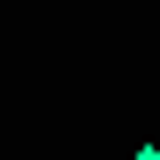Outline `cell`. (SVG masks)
<instances>
[{
	"label": "cell",
	"mask_w": 160,
	"mask_h": 160,
	"mask_svg": "<svg viewBox=\"0 0 160 160\" xmlns=\"http://www.w3.org/2000/svg\"><path fill=\"white\" fill-rule=\"evenodd\" d=\"M130 160H160V145H137V152H130Z\"/></svg>",
	"instance_id": "obj_1"
}]
</instances>
